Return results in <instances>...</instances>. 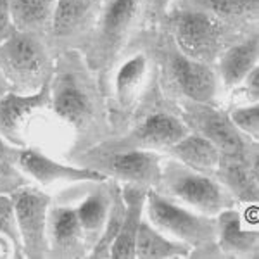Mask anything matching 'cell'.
Returning a JSON list of instances; mask_svg holds the SVG:
<instances>
[{
    "instance_id": "cell-1",
    "label": "cell",
    "mask_w": 259,
    "mask_h": 259,
    "mask_svg": "<svg viewBox=\"0 0 259 259\" xmlns=\"http://www.w3.org/2000/svg\"><path fill=\"white\" fill-rule=\"evenodd\" d=\"M0 71L18 94L40 90L50 80V61L38 35L14 30L0 41Z\"/></svg>"
},
{
    "instance_id": "cell-2",
    "label": "cell",
    "mask_w": 259,
    "mask_h": 259,
    "mask_svg": "<svg viewBox=\"0 0 259 259\" xmlns=\"http://www.w3.org/2000/svg\"><path fill=\"white\" fill-rule=\"evenodd\" d=\"M145 209L150 225L171 239L185 242L190 247L207 245L216 240L214 220H209L206 214H200L189 207L178 206L177 202L152 189L147 190Z\"/></svg>"
},
{
    "instance_id": "cell-3",
    "label": "cell",
    "mask_w": 259,
    "mask_h": 259,
    "mask_svg": "<svg viewBox=\"0 0 259 259\" xmlns=\"http://www.w3.org/2000/svg\"><path fill=\"white\" fill-rule=\"evenodd\" d=\"M161 180L171 197L200 214L214 216L228 207V192L220 182L178 161L162 166Z\"/></svg>"
},
{
    "instance_id": "cell-4",
    "label": "cell",
    "mask_w": 259,
    "mask_h": 259,
    "mask_svg": "<svg viewBox=\"0 0 259 259\" xmlns=\"http://www.w3.org/2000/svg\"><path fill=\"white\" fill-rule=\"evenodd\" d=\"M16 220L23 242V256L45 257L49 256L47 218L50 197L36 189H19L12 195Z\"/></svg>"
},
{
    "instance_id": "cell-5",
    "label": "cell",
    "mask_w": 259,
    "mask_h": 259,
    "mask_svg": "<svg viewBox=\"0 0 259 259\" xmlns=\"http://www.w3.org/2000/svg\"><path fill=\"white\" fill-rule=\"evenodd\" d=\"M171 30L183 56L195 61H209L221 44V26L204 11H177L171 18Z\"/></svg>"
},
{
    "instance_id": "cell-6",
    "label": "cell",
    "mask_w": 259,
    "mask_h": 259,
    "mask_svg": "<svg viewBox=\"0 0 259 259\" xmlns=\"http://www.w3.org/2000/svg\"><path fill=\"white\" fill-rule=\"evenodd\" d=\"M50 87L47 81L40 90L33 94H18L9 92L0 99V135L12 145H23V132L26 121L38 109L50 104Z\"/></svg>"
},
{
    "instance_id": "cell-7",
    "label": "cell",
    "mask_w": 259,
    "mask_h": 259,
    "mask_svg": "<svg viewBox=\"0 0 259 259\" xmlns=\"http://www.w3.org/2000/svg\"><path fill=\"white\" fill-rule=\"evenodd\" d=\"M161 156L149 149H130L112 152L109 157H104L102 166L114 178L123 180L133 185H142L145 189L161 183L162 162Z\"/></svg>"
},
{
    "instance_id": "cell-8",
    "label": "cell",
    "mask_w": 259,
    "mask_h": 259,
    "mask_svg": "<svg viewBox=\"0 0 259 259\" xmlns=\"http://www.w3.org/2000/svg\"><path fill=\"white\" fill-rule=\"evenodd\" d=\"M18 166L40 185H50L54 182H104L107 177L97 169L66 166L62 162L50 159L35 149H23L18 152Z\"/></svg>"
},
{
    "instance_id": "cell-9",
    "label": "cell",
    "mask_w": 259,
    "mask_h": 259,
    "mask_svg": "<svg viewBox=\"0 0 259 259\" xmlns=\"http://www.w3.org/2000/svg\"><path fill=\"white\" fill-rule=\"evenodd\" d=\"M47 239L49 250L56 257H81L89 249L78 212L73 207H49Z\"/></svg>"
},
{
    "instance_id": "cell-10",
    "label": "cell",
    "mask_w": 259,
    "mask_h": 259,
    "mask_svg": "<svg viewBox=\"0 0 259 259\" xmlns=\"http://www.w3.org/2000/svg\"><path fill=\"white\" fill-rule=\"evenodd\" d=\"M175 81L182 94L195 104H211L218 95V78L206 62L189 59L187 56H175L171 62Z\"/></svg>"
},
{
    "instance_id": "cell-11",
    "label": "cell",
    "mask_w": 259,
    "mask_h": 259,
    "mask_svg": "<svg viewBox=\"0 0 259 259\" xmlns=\"http://www.w3.org/2000/svg\"><path fill=\"white\" fill-rule=\"evenodd\" d=\"M147 190L142 185H133V183H124L121 189V195L124 200V218L121 230L116 237L114 244L111 245L109 257L112 259H135V242L137 233H139L142 216L145 209V197Z\"/></svg>"
},
{
    "instance_id": "cell-12",
    "label": "cell",
    "mask_w": 259,
    "mask_h": 259,
    "mask_svg": "<svg viewBox=\"0 0 259 259\" xmlns=\"http://www.w3.org/2000/svg\"><path fill=\"white\" fill-rule=\"evenodd\" d=\"M200 111L195 112V123L199 133L221 152V156H237L244 154V139L235 124L230 121L227 114L212 109L209 104H199Z\"/></svg>"
},
{
    "instance_id": "cell-13",
    "label": "cell",
    "mask_w": 259,
    "mask_h": 259,
    "mask_svg": "<svg viewBox=\"0 0 259 259\" xmlns=\"http://www.w3.org/2000/svg\"><path fill=\"white\" fill-rule=\"evenodd\" d=\"M189 133V126L177 116L157 112L149 116L130 137L128 145L145 149H169Z\"/></svg>"
},
{
    "instance_id": "cell-14",
    "label": "cell",
    "mask_w": 259,
    "mask_h": 259,
    "mask_svg": "<svg viewBox=\"0 0 259 259\" xmlns=\"http://www.w3.org/2000/svg\"><path fill=\"white\" fill-rule=\"evenodd\" d=\"M50 102L54 112L74 126H81L92 111L89 95L71 74L57 78L54 87H50Z\"/></svg>"
},
{
    "instance_id": "cell-15",
    "label": "cell",
    "mask_w": 259,
    "mask_h": 259,
    "mask_svg": "<svg viewBox=\"0 0 259 259\" xmlns=\"http://www.w3.org/2000/svg\"><path fill=\"white\" fill-rule=\"evenodd\" d=\"M216 216V239L220 242V247L233 256H256L257 232L244 227V216L228 207Z\"/></svg>"
},
{
    "instance_id": "cell-16",
    "label": "cell",
    "mask_w": 259,
    "mask_h": 259,
    "mask_svg": "<svg viewBox=\"0 0 259 259\" xmlns=\"http://www.w3.org/2000/svg\"><path fill=\"white\" fill-rule=\"evenodd\" d=\"M216 173L220 177L221 185L239 200H244L247 204L257 202L256 168L247 164L242 156H221Z\"/></svg>"
},
{
    "instance_id": "cell-17",
    "label": "cell",
    "mask_w": 259,
    "mask_h": 259,
    "mask_svg": "<svg viewBox=\"0 0 259 259\" xmlns=\"http://www.w3.org/2000/svg\"><path fill=\"white\" fill-rule=\"evenodd\" d=\"M169 152L183 166L207 175L216 173L221 161V152L200 133H187Z\"/></svg>"
},
{
    "instance_id": "cell-18",
    "label": "cell",
    "mask_w": 259,
    "mask_h": 259,
    "mask_svg": "<svg viewBox=\"0 0 259 259\" xmlns=\"http://www.w3.org/2000/svg\"><path fill=\"white\" fill-rule=\"evenodd\" d=\"M190 245L168 237L157 230L149 221L142 220L135 242V259H171L187 257L190 254Z\"/></svg>"
},
{
    "instance_id": "cell-19",
    "label": "cell",
    "mask_w": 259,
    "mask_h": 259,
    "mask_svg": "<svg viewBox=\"0 0 259 259\" xmlns=\"http://www.w3.org/2000/svg\"><path fill=\"white\" fill-rule=\"evenodd\" d=\"M257 66V38H249L228 49L220 61V76L225 89H237Z\"/></svg>"
},
{
    "instance_id": "cell-20",
    "label": "cell",
    "mask_w": 259,
    "mask_h": 259,
    "mask_svg": "<svg viewBox=\"0 0 259 259\" xmlns=\"http://www.w3.org/2000/svg\"><path fill=\"white\" fill-rule=\"evenodd\" d=\"M137 0H112L102 18L100 40L107 54H112L123 41L137 14Z\"/></svg>"
},
{
    "instance_id": "cell-21",
    "label": "cell",
    "mask_w": 259,
    "mask_h": 259,
    "mask_svg": "<svg viewBox=\"0 0 259 259\" xmlns=\"http://www.w3.org/2000/svg\"><path fill=\"white\" fill-rule=\"evenodd\" d=\"M57 0H9L12 26L18 31L38 35L52 28Z\"/></svg>"
},
{
    "instance_id": "cell-22",
    "label": "cell",
    "mask_w": 259,
    "mask_h": 259,
    "mask_svg": "<svg viewBox=\"0 0 259 259\" xmlns=\"http://www.w3.org/2000/svg\"><path fill=\"white\" fill-rule=\"evenodd\" d=\"M109 206L111 194H107V190L104 189H97L89 194V197L76 207L78 220L81 223L83 235H85V242L89 249L94 247L100 233H102V228L107 220V212H109Z\"/></svg>"
},
{
    "instance_id": "cell-23",
    "label": "cell",
    "mask_w": 259,
    "mask_h": 259,
    "mask_svg": "<svg viewBox=\"0 0 259 259\" xmlns=\"http://www.w3.org/2000/svg\"><path fill=\"white\" fill-rule=\"evenodd\" d=\"M145 74H147V59L142 54H137L132 59H128L116 73V97L123 107H128L135 102L145 81Z\"/></svg>"
},
{
    "instance_id": "cell-24",
    "label": "cell",
    "mask_w": 259,
    "mask_h": 259,
    "mask_svg": "<svg viewBox=\"0 0 259 259\" xmlns=\"http://www.w3.org/2000/svg\"><path fill=\"white\" fill-rule=\"evenodd\" d=\"M123 218H124L123 195H121L119 187L116 185V183H112V187H111V206H109V212H107V220H106V225H104L99 240L95 242V245L90 249L92 250V252L89 254L90 257H100V259L109 257L111 245L114 244L116 237H118L121 225H123Z\"/></svg>"
},
{
    "instance_id": "cell-25",
    "label": "cell",
    "mask_w": 259,
    "mask_h": 259,
    "mask_svg": "<svg viewBox=\"0 0 259 259\" xmlns=\"http://www.w3.org/2000/svg\"><path fill=\"white\" fill-rule=\"evenodd\" d=\"M89 12V0H57L52 18V30L56 35H69L81 24Z\"/></svg>"
},
{
    "instance_id": "cell-26",
    "label": "cell",
    "mask_w": 259,
    "mask_h": 259,
    "mask_svg": "<svg viewBox=\"0 0 259 259\" xmlns=\"http://www.w3.org/2000/svg\"><path fill=\"white\" fill-rule=\"evenodd\" d=\"M0 235L11 242L16 256H23V242H21L18 220H16L14 202L12 197H6V195H0Z\"/></svg>"
},
{
    "instance_id": "cell-27",
    "label": "cell",
    "mask_w": 259,
    "mask_h": 259,
    "mask_svg": "<svg viewBox=\"0 0 259 259\" xmlns=\"http://www.w3.org/2000/svg\"><path fill=\"white\" fill-rule=\"evenodd\" d=\"M197 2L221 18H244L257 11L259 0H197Z\"/></svg>"
},
{
    "instance_id": "cell-28",
    "label": "cell",
    "mask_w": 259,
    "mask_h": 259,
    "mask_svg": "<svg viewBox=\"0 0 259 259\" xmlns=\"http://www.w3.org/2000/svg\"><path fill=\"white\" fill-rule=\"evenodd\" d=\"M230 121L235 124V128L240 133H245L249 139H259V106L254 102L252 106L237 107L232 114L228 116Z\"/></svg>"
},
{
    "instance_id": "cell-29",
    "label": "cell",
    "mask_w": 259,
    "mask_h": 259,
    "mask_svg": "<svg viewBox=\"0 0 259 259\" xmlns=\"http://www.w3.org/2000/svg\"><path fill=\"white\" fill-rule=\"evenodd\" d=\"M14 173V150L0 135V178H9Z\"/></svg>"
},
{
    "instance_id": "cell-30",
    "label": "cell",
    "mask_w": 259,
    "mask_h": 259,
    "mask_svg": "<svg viewBox=\"0 0 259 259\" xmlns=\"http://www.w3.org/2000/svg\"><path fill=\"white\" fill-rule=\"evenodd\" d=\"M12 30V19H11V9L9 0H0V41L11 35Z\"/></svg>"
},
{
    "instance_id": "cell-31",
    "label": "cell",
    "mask_w": 259,
    "mask_h": 259,
    "mask_svg": "<svg viewBox=\"0 0 259 259\" xmlns=\"http://www.w3.org/2000/svg\"><path fill=\"white\" fill-rule=\"evenodd\" d=\"M240 85H244L245 95H249L254 102H257V97H259V69H257V66L244 78V81H242Z\"/></svg>"
},
{
    "instance_id": "cell-32",
    "label": "cell",
    "mask_w": 259,
    "mask_h": 259,
    "mask_svg": "<svg viewBox=\"0 0 259 259\" xmlns=\"http://www.w3.org/2000/svg\"><path fill=\"white\" fill-rule=\"evenodd\" d=\"M169 2H171V0H152V6H154V9H156L157 12H162V11L168 9Z\"/></svg>"
},
{
    "instance_id": "cell-33",
    "label": "cell",
    "mask_w": 259,
    "mask_h": 259,
    "mask_svg": "<svg viewBox=\"0 0 259 259\" xmlns=\"http://www.w3.org/2000/svg\"><path fill=\"white\" fill-rule=\"evenodd\" d=\"M6 85H7V81H6V78H4L2 71H0V99L6 95Z\"/></svg>"
}]
</instances>
